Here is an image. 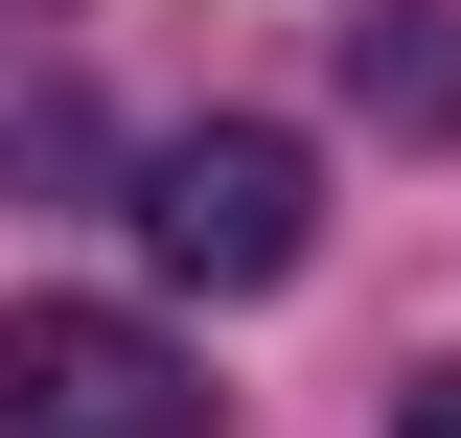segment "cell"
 I'll return each instance as SVG.
<instances>
[{
    "label": "cell",
    "mask_w": 461,
    "mask_h": 438,
    "mask_svg": "<svg viewBox=\"0 0 461 438\" xmlns=\"http://www.w3.org/2000/svg\"><path fill=\"white\" fill-rule=\"evenodd\" d=\"M139 254L185 300H277L323 254V162H300L277 115H185V139H139Z\"/></svg>",
    "instance_id": "1"
},
{
    "label": "cell",
    "mask_w": 461,
    "mask_h": 438,
    "mask_svg": "<svg viewBox=\"0 0 461 438\" xmlns=\"http://www.w3.org/2000/svg\"><path fill=\"white\" fill-rule=\"evenodd\" d=\"M0 438H208V370L139 300H0Z\"/></svg>",
    "instance_id": "2"
},
{
    "label": "cell",
    "mask_w": 461,
    "mask_h": 438,
    "mask_svg": "<svg viewBox=\"0 0 461 438\" xmlns=\"http://www.w3.org/2000/svg\"><path fill=\"white\" fill-rule=\"evenodd\" d=\"M346 115L369 139H461V0H369L346 23Z\"/></svg>",
    "instance_id": "3"
},
{
    "label": "cell",
    "mask_w": 461,
    "mask_h": 438,
    "mask_svg": "<svg viewBox=\"0 0 461 438\" xmlns=\"http://www.w3.org/2000/svg\"><path fill=\"white\" fill-rule=\"evenodd\" d=\"M393 438H461V346H438V370H415V392H393Z\"/></svg>",
    "instance_id": "4"
},
{
    "label": "cell",
    "mask_w": 461,
    "mask_h": 438,
    "mask_svg": "<svg viewBox=\"0 0 461 438\" xmlns=\"http://www.w3.org/2000/svg\"><path fill=\"white\" fill-rule=\"evenodd\" d=\"M0 23H23V0H0Z\"/></svg>",
    "instance_id": "5"
}]
</instances>
